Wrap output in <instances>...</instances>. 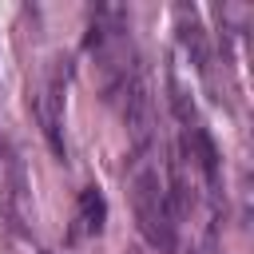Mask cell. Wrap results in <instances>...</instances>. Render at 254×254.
I'll return each instance as SVG.
<instances>
[{
  "mask_svg": "<svg viewBox=\"0 0 254 254\" xmlns=\"http://www.w3.org/2000/svg\"><path fill=\"white\" fill-rule=\"evenodd\" d=\"M187 147H190V155L198 159V167H202L206 183H210V187H218V147H214V139L206 135V127L190 123V127H187Z\"/></svg>",
  "mask_w": 254,
  "mask_h": 254,
  "instance_id": "cell-4",
  "label": "cell"
},
{
  "mask_svg": "<svg viewBox=\"0 0 254 254\" xmlns=\"http://www.w3.org/2000/svg\"><path fill=\"white\" fill-rule=\"evenodd\" d=\"M103 218H107V202H103L99 187H87V190L79 194V222H83V230L99 234V230H103Z\"/></svg>",
  "mask_w": 254,
  "mask_h": 254,
  "instance_id": "cell-5",
  "label": "cell"
},
{
  "mask_svg": "<svg viewBox=\"0 0 254 254\" xmlns=\"http://www.w3.org/2000/svg\"><path fill=\"white\" fill-rule=\"evenodd\" d=\"M179 36H183V48L190 52V60H194L202 71H210V48H206V32H202L198 16H194V12H187V8H179Z\"/></svg>",
  "mask_w": 254,
  "mask_h": 254,
  "instance_id": "cell-3",
  "label": "cell"
},
{
  "mask_svg": "<svg viewBox=\"0 0 254 254\" xmlns=\"http://www.w3.org/2000/svg\"><path fill=\"white\" fill-rule=\"evenodd\" d=\"M147 147H135V163H131V198H135V218H139V230L151 246L159 250H171L175 246V218H171V206H167V190L159 183V171L147 163Z\"/></svg>",
  "mask_w": 254,
  "mask_h": 254,
  "instance_id": "cell-1",
  "label": "cell"
},
{
  "mask_svg": "<svg viewBox=\"0 0 254 254\" xmlns=\"http://www.w3.org/2000/svg\"><path fill=\"white\" fill-rule=\"evenodd\" d=\"M32 107H36V119H40V127H44V139H48L52 155H56V159H67V143H64V131H60V87L48 83V87L36 95Z\"/></svg>",
  "mask_w": 254,
  "mask_h": 254,
  "instance_id": "cell-2",
  "label": "cell"
}]
</instances>
